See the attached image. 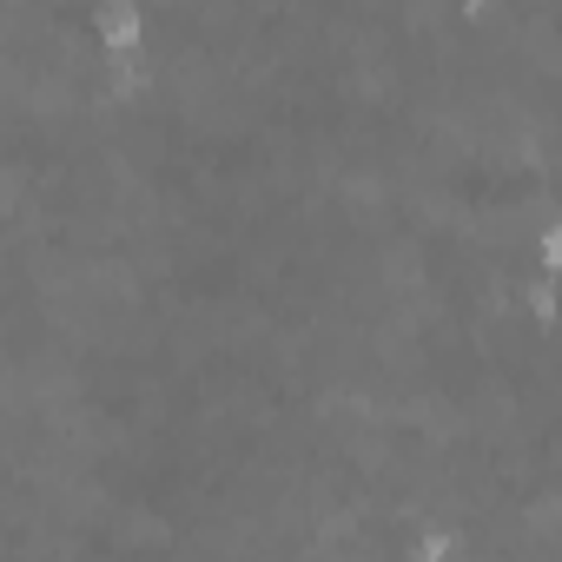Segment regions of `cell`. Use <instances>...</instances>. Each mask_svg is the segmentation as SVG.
I'll return each mask as SVG.
<instances>
[{"mask_svg": "<svg viewBox=\"0 0 562 562\" xmlns=\"http://www.w3.org/2000/svg\"><path fill=\"white\" fill-rule=\"evenodd\" d=\"M93 34L106 54L120 60H139L146 41H153V14H146V0H93Z\"/></svg>", "mask_w": 562, "mask_h": 562, "instance_id": "cell-1", "label": "cell"}, {"mask_svg": "<svg viewBox=\"0 0 562 562\" xmlns=\"http://www.w3.org/2000/svg\"><path fill=\"white\" fill-rule=\"evenodd\" d=\"M536 265H542L549 278H562V212L542 225V238H536Z\"/></svg>", "mask_w": 562, "mask_h": 562, "instance_id": "cell-3", "label": "cell"}, {"mask_svg": "<svg viewBox=\"0 0 562 562\" xmlns=\"http://www.w3.org/2000/svg\"><path fill=\"white\" fill-rule=\"evenodd\" d=\"M463 555V529L457 522H424L404 549V562H457Z\"/></svg>", "mask_w": 562, "mask_h": 562, "instance_id": "cell-2", "label": "cell"}]
</instances>
